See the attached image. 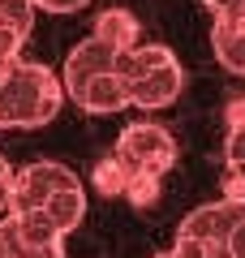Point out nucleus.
Instances as JSON below:
<instances>
[{
	"label": "nucleus",
	"mask_w": 245,
	"mask_h": 258,
	"mask_svg": "<svg viewBox=\"0 0 245 258\" xmlns=\"http://www.w3.org/2000/svg\"><path fill=\"white\" fill-rule=\"evenodd\" d=\"M125 52H116L112 43H103L99 35H86L60 64V82H65V95H73L78 86H86L91 78H103V74H116V60Z\"/></svg>",
	"instance_id": "obj_7"
},
{
	"label": "nucleus",
	"mask_w": 245,
	"mask_h": 258,
	"mask_svg": "<svg viewBox=\"0 0 245 258\" xmlns=\"http://www.w3.org/2000/svg\"><path fill=\"white\" fill-rule=\"evenodd\" d=\"M65 189H82V176L73 172V168L56 164V159L26 164V168H18V176H13L9 215H30V211H39L47 198H56V194H65Z\"/></svg>",
	"instance_id": "obj_5"
},
{
	"label": "nucleus",
	"mask_w": 245,
	"mask_h": 258,
	"mask_svg": "<svg viewBox=\"0 0 245 258\" xmlns=\"http://www.w3.org/2000/svg\"><path fill=\"white\" fill-rule=\"evenodd\" d=\"M155 258H172V249H168V254H155Z\"/></svg>",
	"instance_id": "obj_19"
},
{
	"label": "nucleus",
	"mask_w": 245,
	"mask_h": 258,
	"mask_svg": "<svg viewBox=\"0 0 245 258\" xmlns=\"http://www.w3.org/2000/svg\"><path fill=\"white\" fill-rule=\"evenodd\" d=\"M228 142H224V194L245 198V99L228 103Z\"/></svg>",
	"instance_id": "obj_8"
},
{
	"label": "nucleus",
	"mask_w": 245,
	"mask_h": 258,
	"mask_svg": "<svg viewBox=\"0 0 245 258\" xmlns=\"http://www.w3.org/2000/svg\"><path fill=\"white\" fill-rule=\"evenodd\" d=\"M69 99L78 103L82 112H95V116H112V112L129 108V91H125V82H120V74L91 78V82H86V86H78V91H73Z\"/></svg>",
	"instance_id": "obj_10"
},
{
	"label": "nucleus",
	"mask_w": 245,
	"mask_h": 258,
	"mask_svg": "<svg viewBox=\"0 0 245 258\" xmlns=\"http://www.w3.org/2000/svg\"><path fill=\"white\" fill-rule=\"evenodd\" d=\"M155 198H159V181L155 176H129V189H125L129 207H151Z\"/></svg>",
	"instance_id": "obj_14"
},
{
	"label": "nucleus",
	"mask_w": 245,
	"mask_h": 258,
	"mask_svg": "<svg viewBox=\"0 0 245 258\" xmlns=\"http://www.w3.org/2000/svg\"><path fill=\"white\" fill-rule=\"evenodd\" d=\"M13 176H18V172H13V164L0 155V194H13Z\"/></svg>",
	"instance_id": "obj_17"
},
{
	"label": "nucleus",
	"mask_w": 245,
	"mask_h": 258,
	"mask_svg": "<svg viewBox=\"0 0 245 258\" xmlns=\"http://www.w3.org/2000/svg\"><path fill=\"white\" fill-rule=\"evenodd\" d=\"M211 52H215V60L228 74L245 78V18L241 13H228V18L211 22Z\"/></svg>",
	"instance_id": "obj_9"
},
{
	"label": "nucleus",
	"mask_w": 245,
	"mask_h": 258,
	"mask_svg": "<svg viewBox=\"0 0 245 258\" xmlns=\"http://www.w3.org/2000/svg\"><path fill=\"white\" fill-rule=\"evenodd\" d=\"M211 9V18H228V13H241V5L245 0H202Z\"/></svg>",
	"instance_id": "obj_16"
},
{
	"label": "nucleus",
	"mask_w": 245,
	"mask_h": 258,
	"mask_svg": "<svg viewBox=\"0 0 245 258\" xmlns=\"http://www.w3.org/2000/svg\"><path fill=\"white\" fill-rule=\"evenodd\" d=\"M65 103V82L39 60H13L0 82V129H43Z\"/></svg>",
	"instance_id": "obj_1"
},
{
	"label": "nucleus",
	"mask_w": 245,
	"mask_h": 258,
	"mask_svg": "<svg viewBox=\"0 0 245 258\" xmlns=\"http://www.w3.org/2000/svg\"><path fill=\"white\" fill-rule=\"evenodd\" d=\"M9 64H13V60H0V82H5V74H9Z\"/></svg>",
	"instance_id": "obj_18"
},
{
	"label": "nucleus",
	"mask_w": 245,
	"mask_h": 258,
	"mask_svg": "<svg viewBox=\"0 0 245 258\" xmlns=\"http://www.w3.org/2000/svg\"><path fill=\"white\" fill-rule=\"evenodd\" d=\"M91 0H35V9H47V13H78Z\"/></svg>",
	"instance_id": "obj_15"
},
{
	"label": "nucleus",
	"mask_w": 245,
	"mask_h": 258,
	"mask_svg": "<svg viewBox=\"0 0 245 258\" xmlns=\"http://www.w3.org/2000/svg\"><path fill=\"white\" fill-rule=\"evenodd\" d=\"M91 35H99L103 43H112L116 52H129V47L142 43V26H138V18L129 9H103L99 18H95Z\"/></svg>",
	"instance_id": "obj_12"
},
{
	"label": "nucleus",
	"mask_w": 245,
	"mask_h": 258,
	"mask_svg": "<svg viewBox=\"0 0 245 258\" xmlns=\"http://www.w3.org/2000/svg\"><path fill=\"white\" fill-rule=\"evenodd\" d=\"M129 168L120 164L116 155H108V159H99V164H95V172H91V185L95 189L103 194V198H125V189H129Z\"/></svg>",
	"instance_id": "obj_13"
},
{
	"label": "nucleus",
	"mask_w": 245,
	"mask_h": 258,
	"mask_svg": "<svg viewBox=\"0 0 245 258\" xmlns=\"http://www.w3.org/2000/svg\"><path fill=\"white\" fill-rule=\"evenodd\" d=\"M30 215H39L56 237H69V232L86 220V189H65V194H56V198H47V203L39 207V211H30Z\"/></svg>",
	"instance_id": "obj_11"
},
{
	"label": "nucleus",
	"mask_w": 245,
	"mask_h": 258,
	"mask_svg": "<svg viewBox=\"0 0 245 258\" xmlns=\"http://www.w3.org/2000/svg\"><path fill=\"white\" fill-rule=\"evenodd\" d=\"M0 258H65V237H56L39 215H5Z\"/></svg>",
	"instance_id": "obj_6"
},
{
	"label": "nucleus",
	"mask_w": 245,
	"mask_h": 258,
	"mask_svg": "<svg viewBox=\"0 0 245 258\" xmlns=\"http://www.w3.org/2000/svg\"><path fill=\"white\" fill-rule=\"evenodd\" d=\"M245 224V198H215V203H202L198 211H190L181 224H176V237L202 241L215 258H228V241L232 232Z\"/></svg>",
	"instance_id": "obj_4"
},
{
	"label": "nucleus",
	"mask_w": 245,
	"mask_h": 258,
	"mask_svg": "<svg viewBox=\"0 0 245 258\" xmlns=\"http://www.w3.org/2000/svg\"><path fill=\"white\" fill-rule=\"evenodd\" d=\"M112 155H116L134 176H155V181H159V176L176 164V138L163 125H155V120H134V125L120 129Z\"/></svg>",
	"instance_id": "obj_3"
},
{
	"label": "nucleus",
	"mask_w": 245,
	"mask_h": 258,
	"mask_svg": "<svg viewBox=\"0 0 245 258\" xmlns=\"http://www.w3.org/2000/svg\"><path fill=\"white\" fill-rule=\"evenodd\" d=\"M241 18H245V5H241Z\"/></svg>",
	"instance_id": "obj_20"
},
{
	"label": "nucleus",
	"mask_w": 245,
	"mask_h": 258,
	"mask_svg": "<svg viewBox=\"0 0 245 258\" xmlns=\"http://www.w3.org/2000/svg\"><path fill=\"white\" fill-rule=\"evenodd\" d=\"M116 74L129 91V108H168L185 91V69L168 43H138L116 60Z\"/></svg>",
	"instance_id": "obj_2"
}]
</instances>
